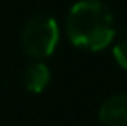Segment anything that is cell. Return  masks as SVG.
Listing matches in <instances>:
<instances>
[{"instance_id":"1","label":"cell","mask_w":127,"mask_h":126,"mask_svg":"<svg viewBox=\"0 0 127 126\" xmlns=\"http://www.w3.org/2000/svg\"><path fill=\"white\" fill-rule=\"evenodd\" d=\"M65 29L69 40L76 47L98 52L112 43L115 36V21L103 2L81 0L69 10Z\"/></svg>"},{"instance_id":"2","label":"cell","mask_w":127,"mask_h":126,"mask_svg":"<svg viewBox=\"0 0 127 126\" xmlns=\"http://www.w3.org/2000/svg\"><path fill=\"white\" fill-rule=\"evenodd\" d=\"M21 43L29 57L45 59L53 54L59 43V24L50 16H36L24 26Z\"/></svg>"},{"instance_id":"3","label":"cell","mask_w":127,"mask_h":126,"mask_svg":"<svg viewBox=\"0 0 127 126\" xmlns=\"http://www.w3.org/2000/svg\"><path fill=\"white\" fill-rule=\"evenodd\" d=\"M100 121L105 126H127V93L106 99L100 107Z\"/></svg>"},{"instance_id":"4","label":"cell","mask_w":127,"mask_h":126,"mask_svg":"<svg viewBox=\"0 0 127 126\" xmlns=\"http://www.w3.org/2000/svg\"><path fill=\"white\" fill-rule=\"evenodd\" d=\"M48 83H50V71L43 62L31 64L24 71V86L29 92L40 93L48 86Z\"/></svg>"},{"instance_id":"5","label":"cell","mask_w":127,"mask_h":126,"mask_svg":"<svg viewBox=\"0 0 127 126\" xmlns=\"http://www.w3.org/2000/svg\"><path fill=\"white\" fill-rule=\"evenodd\" d=\"M113 57H115L117 64L122 69L127 71V38L115 43V47H113Z\"/></svg>"}]
</instances>
